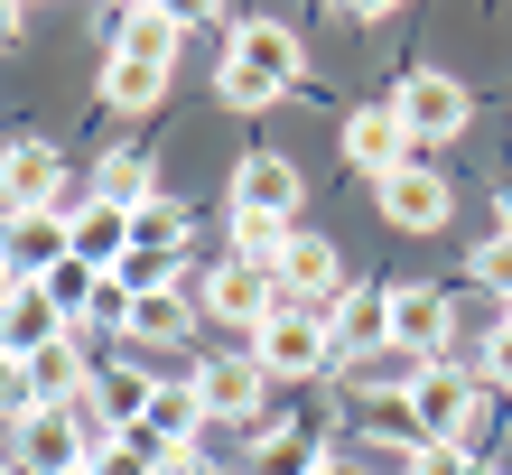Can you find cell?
<instances>
[{"mask_svg": "<svg viewBox=\"0 0 512 475\" xmlns=\"http://www.w3.org/2000/svg\"><path fill=\"white\" fill-rule=\"evenodd\" d=\"M364 429L382 438V448H401V457H419V448H429V429L410 420V401H364Z\"/></svg>", "mask_w": 512, "mask_h": 475, "instance_id": "cell-26", "label": "cell"}, {"mask_svg": "<svg viewBox=\"0 0 512 475\" xmlns=\"http://www.w3.org/2000/svg\"><path fill=\"white\" fill-rule=\"evenodd\" d=\"M75 475H103V466H75Z\"/></svg>", "mask_w": 512, "mask_h": 475, "instance_id": "cell-41", "label": "cell"}, {"mask_svg": "<svg viewBox=\"0 0 512 475\" xmlns=\"http://www.w3.org/2000/svg\"><path fill=\"white\" fill-rule=\"evenodd\" d=\"M308 475H354V466H336V457H317V466H308Z\"/></svg>", "mask_w": 512, "mask_h": 475, "instance_id": "cell-37", "label": "cell"}, {"mask_svg": "<svg viewBox=\"0 0 512 475\" xmlns=\"http://www.w3.org/2000/svg\"><path fill=\"white\" fill-rule=\"evenodd\" d=\"M75 326H131V289H122V280L103 271V280H94V299H84V317H75Z\"/></svg>", "mask_w": 512, "mask_h": 475, "instance_id": "cell-29", "label": "cell"}, {"mask_svg": "<svg viewBox=\"0 0 512 475\" xmlns=\"http://www.w3.org/2000/svg\"><path fill=\"white\" fill-rule=\"evenodd\" d=\"M0 289H10V261H0Z\"/></svg>", "mask_w": 512, "mask_h": 475, "instance_id": "cell-39", "label": "cell"}, {"mask_svg": "<svg viewBox=\"0 0 512 475\" xmlns=\"http://www.w3.org/2000/svg\"><path fill=\"white\" fill-rule=\"evenodd\" d=\"M66 224H75V261H94V271H122V252H131V215H122V205L84 196V205H66Z\"/></svg>", "mask_w": 512, "mask_h": 475, "instance_id": "cell-18", "label": "cell"}, {"mask_svg": "<svg viewBox=\"0 0 512 475\" xmlns=\"http://www.w3.org/2000/svg\"><path fill=\"white\" fill-rule=\"evenodd\" d=\"M466 475H503V466H485V457H475V466H466Z\"/></svg>", "mask_w": 512, "mask_h": 475, "instance_id": "cell-38", "label": "cell"}, {"mask_svg": "<svg viewBox=\"0 0 512 475\" xmlns=\"http://www.w3.org/2000/svg\"><path fill=\"white\" fill-rule=\"evenodd\" d=\"M391 112H401V131L419 140V150H438V140H466V122H475V94L457 75H438V66H419L401 94H391Z\"/></svg>", "mask_w": 512, "mask_h": 475, "instance_id": "cell-4", "label": "cell"}, {"mask_svg": "<svg viewBox=\"0 0 512 475\" xmlns=\"http://www.w3.org/2000/svg\"><path fill=\"white\" fill-rule=\"evenodd\" d=\"M373 205H382V224L391 233H438L447 215H457V187H447V168H391L382 187H373Z\"/></svg>", "mask_w": 512, "mask_h": 475, "instance_id": "cell-8", "label": "cell"}, {"mask_svg": "<svg viewBox=\"0 0 512 475\" xmlns=\"http://www.w3.org/2000/svg\"><path fill=\"white\" fill-rule=\"evenodd\" d=\"M84 392H94V364H84V345L75 336H56L47 354H28V410H66V401H84Z\"/></svg>", "mask_w": 512, "mask_h": 475, "instance_id": "cell-17", "label": "cell"}, {"mask_svg": "<svg viewBox=\"0 0 512 475\" xmlns=\"http://www.w3.org/2000/svg\"><path fill=\"white\" fill-rule=\"evenodd\" d=\"M131 289V299H159V289H177V252H122V271H112Z\"/></svg>", "mask_w": 512, "mask_h": 475, "instance_id": "cell-27", "label": "cell"}, {"mask_svg": "<svg viewBox=\"0 0 512 475\" xmlns=\"http://www.w3.org/2000/svg\"><path fill=\"white\" fill-rule=\"evenodd\" d=\"M112 47H122V56H149V66H177V47H187V19L159 10V0H140V10H122Z\"/></svg>", "mask_w": 512, "mask_h": 475, "instance_id": "cell-19", "label": "cell"}, {"mask_svg": "<svg viewBox=\"0 0 512 475\" xmlns=\"http://www.w3.org/2000/svg\"><path fill=\"white\" fill-rule=\"evenodd\" d=\"M66 159H56V140H10L0 150V224L10 215H66Z\"/></svg>", "mask_w": 512, "mask_h": 475, "instance_id": "cell-6", "label": "cell"}, {"mask_svg": "<svg viewBox=\"0 0 512 475\" xmlns=\"http://www.w3.org/2000/svg\"><path fill=\"white\" fill-rule=\"evenodd\" d=\"M159 94H168V66H149V56H122V47L103 56V103H112V112H149Z\"/></svg>", "mask_w": 512, "mask_h": 475, "instance_id": "cell-21", "label": "cell"}, {"mask_svg": "<svg viewBox=\"0 0 512 475\" xmlns=\"http://www.w3.org/2000/svg\"><path fill=\"white\" fill-rule=\"evenodd\" d=\"M10 466L19 475H75V466H94V448H84V429H75V410H19L10 420Z\"/></svg>", "mask_w": 512, "mask_h": 475, "instance_id": "cell-7", "label": "cell"}, {"mask_svg": "<svg viewBox=\"0 0 512 475\" xmlns=\"http://www.w3.org/2000/svg\"><path fill=\"white\" fill-rule=\"evenodd\" d=\"M19 28H28V10H10V0H0V47H19Z\"/></svg>", "mask_w": 512, "mask_h": 475, "instance_id": "cell-35", "label": "cell"}, {"mask_svg": "<svg viewBox=\"0 0 512 475\" xmlns=\"http://www.w3.org/2000/svg\"><path fill=\"white\" fill-rule=\"evenodd\" d=\"M485 382L512 392V317H494V336H485Z\"/></svg>", "mask_w": 512, "mask_h": 475, "instance_id": "cell-31", "label": "cell"}, {"mask_svg": "<svg viewBox=\"0 0 512 475\" xmlns=\"http://www.w3.org/2000/svg\"><path fill=\"white\" fill-rule=\"evenodd\" d=\"M159 475H215V466H205L196 448H168V457H159Z\"/></svg>", "mask_w": 512, "mask_h": 475, "instance_id": "cell-34", "label": "cell"}, {"mask_svg": "<svg viewBox=\"0 0 512 475\" xmlns=\"http://www.w3.org/2000/svg\"><path fill=\"white\" fill-rule=\"evenodd\" d=\"M0 261H10L19 289H38L56 261H75V224L66 215H10V224H0Z\"/></svg>", "mask_w": 512, "mask_h": 475, "instance_id": "cell-9", "label": "cell"}, {"mask_svg": "<svg viewBox=\"0 0 512 475\" xmlns=\"http://www.w3.org/2000/svg\"><path fill=\"white\" fill-rule=\"evenodd\" d=\"M0 475H19V466H10V457H0Z\"/></svg>", "mask_w": 512, "mask_h": 475, "instance_id": "cell-40", "label": "cell"}, {"mask_svg": "<svg viewBox=\"0 0 512 475\" xmlns=\"http://www.w3.org/2000/svg\"><path fill=\"white\" fill-rule=\"evenodd\" d=\"M447 336H457V317H447V289L438 280L391 289V345H410L419 364H447Z\"/></svg>", "mask_w": 512, "mask_h": 475, "instance_id": "cell-10", "label": "cell"}, {"mask_svg": "<svg viewBox=\"0 0 512 475\" xmlns=\"http://www.w3.org/2000/svg\"><path fill=\"white\" fill-rule=\"evenodd\" d=\"M187 326H196V317H187V299H177V289H159V299H131V326H122V336L168 354L177 336H187Z\"/></svg>", "mask_w": 512, "mask_h": 475, "instance_id": "cell-22", "label": "cell"}, {"mask_svg": "<svg viewBox=\"0 0 512 475\" xmlns=\"http://www.w3.org/2000/svg\"><path fill=\"white\" fill-rule=\"evenodd\" d=\"M298 243L289 224H270V215H233V261H252V271H280V252Z\"/></svg>", "mask_w": 512, "mask_h": 475, "instance_id": "cell-25", "label": "cell"}, {"mask_svg": "<svg viewBox=\"0 0 512 475\" xmlns=\"http://www.w3.org/2000/svg\"><path fill=\"white\" fill-rule=\"evenodd\" d=\"M131 252H187V205L177 196H149L131 215Z\"/></svg>", "mask_w": 512, "mask_h": 475, "instance_id": "cell-24", "label": "cell"}, {"mask_svg": "<svg viewBox=\"0 0 512 475\" xmlns=\"http://www.w3.org/2000/svg\"><path fill=\"white\" fill-rule=\"evenodd\" d=\"M494 233H512V177H503V196H494Z\"/></svg>", "mask_w": 512, "mask_h": 475, "instance_id": "cell-36", "label": "cell"}, {"mask_svg": "<svg viewBox=\"0 0 512 475\" xmlns=\"http://www.w3.org/2000/svg\"><path fill=\"white\" fill-rule=\"evenodd\" d=\"M252 364H261L270 382H317L326 364H336V336H326L317 308H280V317L252 336Z\"/></svg>", "mask_w": 512, "mask_h": 475, "instance_id": "cell-2", "label": "cell"}, {"mask_svg": "<svg viewBox=\"0 0 512 475\" xmlns=\"http://www.w3.org/2000/svg\"><path fill=\"white\" fill-rule=\"evenodd\" d=\"M326 336H336V364H354V354L391 345V289H364V280H354L345 299L326 308Z\"/></svg>", "mask_w": 512, "mask_h": 475, "instance_id": "cell-15", "label": "cell"}, {"mask_svg": "<svg viewBox=\"0 0 512 475\" xmlns=\"http://www.w3.org/2000/svg\"><path fill=\"white\" fill-rule=\"evenodd\" d=\"M410 420L429 429V448H466V438H475V420H485V392H475V373L429 364V373L410 382Z\"/></svg>", "mask_w": 512, "mask_h": 475, "instance_id": "cell-3", "label": "cell"}, {"mask_svg": "<svg viewBox=\"0 0 512 475\" xmlns=\"http://www.w3.org/2000/svg\"><path fill=\"white\" fill-rule=\"evenodd\" d=\"M298 75H308V38H298L289 19H233V28H224L215 94H224L233 112H270Z\"/></svg>", "mask_w": 512, "mask_h": 475, "instance_id": "cell-1", "label": "cell"}, {"mask_svg": "<svg viewBox=\"0 0 512 475\" xmlns=\"http://www.w3.org/2000/svg\"><path fill=\"white\" fill-rule=\"evenodd\" d=\"M410 150H419V140L401 131L391 94H382V103H354V112H345V159H354V168H373V187H382L391 168H410Z\"/></svg>", "mask_w": 512, "mask_h": 475, "instance_id": "cell-12", "label": "cell"}, {"mask_svg": "<svg viewBox=\"0 0 512 475\" xmlns=\"http://www.w3.org/2000/svg\"><path fill=\"white\" fill-rule=\"evenodd\" d=\"M149 168H159V159L122 140V150H103V159H94V196H103V205H122V215H140V205L159 196V177H149Z\"/></svg>", "mask_w": 512, "mask_h": 475, "instance_id": "cell-20", "label": "cell"}, {"mask_svg": "<svg viewBox=\"0 0 512 475\" xmlns=\"http://www.w3.org/2000/svg\"><path fill=\"white\" fill-rule=\"evenodd\" d=\"M252 466H261V475H308V466H317V438L298 429V420H270L261 448H252Z\"/></svg>", "mask_w": 512, "mask_h": 475, "instance_id": "cell-23", "label": "cell"}, {"mask_svg": "<svg viewBox=\"0 0 512 475\" xmlns=\"http://www.w3.org/2000/svg\"><path fill=\"white\" fill-rule=\"evenodd\" d=\"M475 280H485L494 299L512 308V233H494V243H475Z\"/></svg>", "mask_w": 512, "mask_h": 475, "instance_id": "cell-30", "label": "cell"}, {"mask_svg": "<svg viewBox=\"0 0 512 475\" xmlns=\"http://www.w3.org/2000/svg\"><path fill=\"white\" fill-rule=\"evenodd\" d=\"M345 289H354V280H345L336 243H317V233H298V243L280 252V299H289V308H317V317H326V308L345 299Z\"/></svg>", "mask_w": 512, "mask_h": 475, "instance_id": "cell-11", "label": "cell"}, {"mask_svg": "<svg viewBox=\"0 0 512 475\" xmlns=\"http://www.w3.org/2000/svg\"><path fill=\"white\" fill-rule=\"evenodd\" d=\"M298 196H308V177H298V159H280V150L243 159V177H233V215H270V224H289V215H298Z\"/></svg>", "mask_w": 512, "mask_h": 475, "instance_id": "cell-14", "label": "cell"}, {"mask_svg": "<svg viewBox=\"0 0 512 475\" xmlns=\"http://www.w3.org/2000/svg\"><path fill=\"white\" fill-rule=\"evenodd\" d=\"M196 429H205V401H196V382H159L149 392V420L131 429L149 457H168V448H196Z\"/></svg>", "mask_w": 512, "mask_h": 475, "instance_id": "cell-16", "label": "cell"}, {"mask_svg": "<svg viewBox=\"0 0 512 475\" xmlns=\"http://www.w3.org/2000/svg\"><path fill=\"white\" fill-rule=\"evenodd\" d=\"M94 280H103V271H94V261H56V271H47L38 289H47V299H56V308H66V326H75V317H84V299H94Z\"/></svg>", "mask_w": 512, "mask_h": 475, "instance_id": "cell-28", "label": "cell"}, {"mask_svg": "<svg viewBox=\"0 0 512 475\" xmlns=\"http://www.w3.org/2000/svg\"><path fill=\"white\" fill-rule=\"evenodd\" d=\"M466 466H475L466 448H419V457H410V475H466Z\"/></svg>", "mask_w": 512, "mask_h": 475, "instance_id": "cell-33", "label": "cell"}, {"mask_svg": "<svg viewBox=\"0 0 512 475\" xmlns=\"http://www.w3.org/2000/svg\"><path fill=\"white\" fill-rule=\"evenodd\" d=\"M196 299H205V317L243 326V336H261V326L289 308V299H280V271H252V261H233V252L215 261V271H205V289H196Z\"/></svg>", "mask_w": 512, "mask_h": 475, "instance_id": "cell-5", "label": "cell"}, {"mask_svg": "<svg viewBox=\"0 0 512 475\" xmlns=\"http://www.w3.org/2000/svg\"><path fill=\"white\" fill-rule=\"evenodd\" d=\"M19 410H28V364L0 345V420H19Z\"/></svg>", "mask_w": 512, "mask_h": 475, "instance_id": "cell-32", "label": "cell"}, {"mask_svg": "<svg viewBox=\"0 0 512 475\" xmlns=\"http://www.w3.org/2000/svg\"><path fill=\"white\" fill-rule=\"evenodd\" d=\"M187 382H196L205 420H252V410H261V392H270V373L252 364V345H243V354H215V364H196Z\"/></svg>", "mask_w": 512, "mask_h": 475, "instance_id": "cell-13", "label": "cell"}]
</instances>
